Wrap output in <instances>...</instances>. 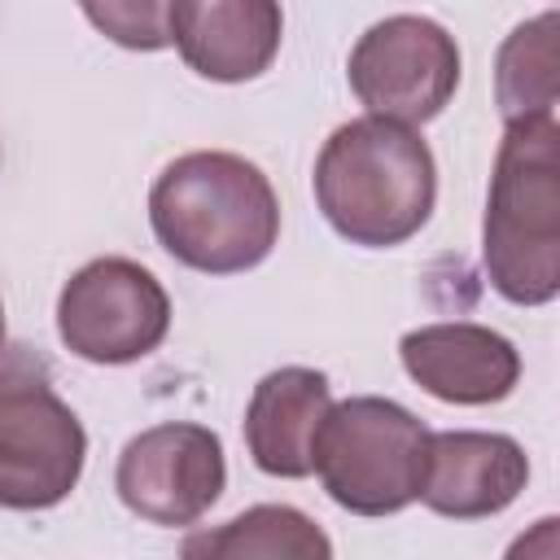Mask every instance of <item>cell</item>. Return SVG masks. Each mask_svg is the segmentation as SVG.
Masks as SVG:
<instances>
[{
  "label": "cell",
  "instance_id": "cell-1",
  "mask_svg": "<svg viewBox=\"0 0 560 560\" xmlns=\"http://www.w3.org/2000/svg\"><path fill=\"white\" fill-rule=\"evenodd\" d=\"M149 228L175 262L206 276H236L276 249L280 197L249 158L197 149L166 162L153 179Z\"/></svg>",
  "mask_w": 560,
  "mask_h": 560
},
{
  "label": "cell",
  "instance_id": "cell-2",
  "mask_svg": "<svg viewBox=\"0 0 560 560\" xmlns=\"http://www.w3.org/2000/svg\"><path fill=\"white\" fill-rule=\"evenodd\" d=\"M311 188L319 214L341 241L394 249L429 223L438 166L420 131L363 114L324 140Z\"/></svg>",
  "mask_w": 560,
  "mask_h": 560
},
{
  "label": "cell",
  "instance_id": "cell-3",
  "mask_svg": "<svg viewBox=\"0 0 560 560\" xmlns=\"http://www.w3.org/2000/svg\"><path fill=\"white\" fill-rule=\"evenodd\" d=\"M481 262L512 306H547L560 293V122L525 118L499 140Z\"/></svg>",
  "mask_w": 560,
  "mask_h": 560
},
{
  "label": "cell",
  "instance_id": "cell-4",
  "mask_svg": "<svg viewBox=\"0 0 560 560\" xmlns=\"http://www.w3.org/2000/svg\"><path fill=\"white\" fill-rule=\"evenodd\" d=\"M429 429L416 411L381 394H354L328 407L315 433V477L324 494L354 516H394L420 499Z\"/></svg>",
  "mask_w": 560,
  "mask_h": 560
},
{
  "label": "cell",
  "instance_id": "cell-5",
  "mask_svg": "<svg viewBox=\"0 0 560 560\" xmlns=\"http://www.w3.org/2000/svg\"><path fill=\"white\" fill-rule=\"evenodd\" d=\"M88 433L31 346L0 350V508L44 512L83 477Z\"/></svg>",
  "mask_w": 560,
  "mask_h": 560
},
{
  "label": "cell",
  "instance_id": "cell-6",
  "mask_svg": "<svg viewBox=\"0 0 560 560\" xmlns=\"http://www.w3.org/2000/svg\"><path fill=\"white\" fill-rule=\"evenodd\" d=\"M346 79L368 118L416 131L451 105L459 88V44L433 18L394 13L359 35L346 61Z\"/></svg>",
  "mask_w": 560,
  "mask_h": 560
},
{
  "label": "cell",
  "instance_id": "cell-7",
  "mask_svg": "<svg viewBox=\"0 0 560 560\" xmlns=\"http://www.w3.org/2000/svg\"><path fill=\"white\" fill-rule=\"evenodd\" d=\"M171 332V298L162 280L136 258H92L83 262L57 298V337L70 354L122 368L153 354Z\"/></svg>",
  "mask_w": 560,
  "mask_h": 560
},
{
  "label": "cell",
  "instance_id": "cell-8",
  "mask_svg": "<svg viewBox=\"0 0 560 560\" xmlns=\"http://www.w3.org/2000/svg\"><path fill=\"white\" fill-rule=\"evenodd\" d=\"M223 486V442L197 420H162L136 433L114 468V490L122 508L162 529L201 521L219 503Z\"/></svg>",
  "mask_w": 560,
  "mask_h": 560
},
{
  "label": "cell",
  "instance_id": "cell-9",
  "mask_svg": "<svg viewBox=\"0 0 560 560\" xmlns=\"http://www.w3.org/2000/svg\"><path fill=\"white\" fill-rule=\"evenodd\" d=\"M402 372L433 398L455 407L503 402L521 381L516 346L472 319H442L402 332L398 341Z\"/></svg>",
  "mask_w": 560,
  "mask_h": 560
},
{
  "label": "cell",
  "instance_id": "cell-10",
  "mask_svg": "<svg viewBox=\"0 0 560 560\" xmlns=\"http://www.w3.org/2000/svg\"><path fill=\"white\" fill-rule=\"evenodd\" d=\"M529 481L525 446L508 433L486 429H442L429 433L420 503L451 521L499 516L516 503Z\"/></svg>",
  "mask_w": 560,
  "mask_h": 560
},
{
  "label": "cell",
  "instance_id": "cell-11",
  "mask_svg": "<svg viewBox=\"0 0 560 560\" xmlns=\"http://www.w3.org/2000/svg\"><path fill=\"white\" fill-rule=\"evenodd\" d=\"M166 26L192 74L245 83L276 61L284 13L271 0H171Z\"/></svg>",
  "mask_w": 560,
  "mask_h": 560
},
{
  "label": "cell",
  "instance_id": "cell-12",
  "mask_svg": "<svg viewBox=\"0 0 560 560\" xmlns=\"http://www.w3.org/2000/svg\"><path fill=\"white\" fill-rule=\"evenodd\" d=\"M332 407L328 376L315 368H276L267 372L245 407V446L267 477H311L315 433Z\"/></svg>",
  "mask_w": 560,
  "mask_h": 560
},
{
  "label": "cell",
  "instance_id": "cell-13",
  "mask_svg": "<svg viewBox=\"0 0 560 560\" xmlns=\"http://www.w3.org/2000/svg\"><path fill=\"white\" fill-rule=\"evenodd\" d=\"M179 560H332V542L302 508L254 503L223 525L192 529Z\"/></svg>",
  "mask_w": 560,
  "mask_h": 560
},
{
  "label": "cell",
  "instance_id": "cell-14",
  "mask_svg": "<svg viewBox=\"0 0 560 560\" xmlns=\"http://www.w3.org/2000/svg\"><path fill=\"white\" fill-rule=\"evenodd\" d=\"M556 26L560 13L542 9L538 18L521 22L494 61V101L503 122H525V118H551L556 96H560V61H556Z\"/></svg>",
  "mask_w": 560,
  "mask_h": 560
},
{
  "label": "cell",
  "instance_id": "cell-15",
  "mask_svg": "<svg viewBox=\"0 0 560 560\" xmlns=\"http://www.w3.org/2000/svg\"><path fill=\"white\" fill-rule=\"evenodd\" d=\"M171 4L158 0H105V4H83V18L105 31L114 44L136 48V52H158L171 44V26H166Z\"/></svg>",
  "mask_w": 560,
  "mask_h": 560
},
{
  "label": "cell",
  "instance_id": "cell-16",
  "mask_svg": "<svg viewBox=\"0 0 560 560\" xmlns=\"http://www.w3.org/2000/svg\"><path fill=\"white\" fill-rule=\"evenodd\" d=\"M503 560H560V521L556 516L534 521L525 534L512 538Z\"/></svg>",
  "mask_w": 560,
  "mask_h": 560
},
{
  "label": "cell",
  "instance_id": "cell-17",
  "mask_svg": "<svg viewBox=\"0 0 560 560\" xmlns=\"http://www.w3.org/2000/svg\"><path fill=\"white\" fill-rule=\"evenodd\" d=\"M0 350H4V302H0Z\"/></svg>",
  "mask_w": 560,
  "mask_h": 560
}]
</instances>
